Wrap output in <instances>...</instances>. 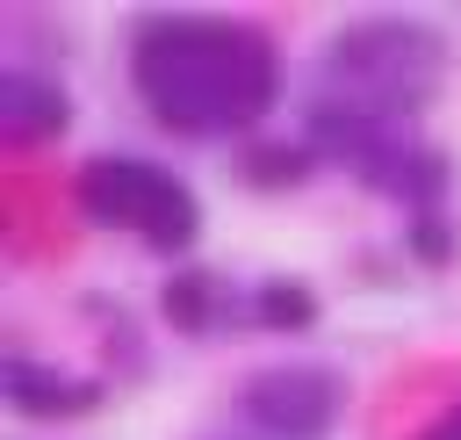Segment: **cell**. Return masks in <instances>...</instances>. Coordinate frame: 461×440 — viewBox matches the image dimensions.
Instances as JSON below:
<instances>
[{
	"label": "cell",
	"instance_id": "cell-1",
	"mask_svg": "<svg viewBox=\"0 0 461 440\" xmlns=\"http://www.w3.org/2000/svg\"><path fill=\"white\" fill-rule=\"evenodd\" d=\"M281 50L230 14H151L130 36V87L173 137H238L281 101Z\"/></svg>",
	"mask_w": 461,
	"mask_h": 440
},
{
	"label": "cell",
	"instance_id": "cell-2",
	"mask_svg": "<svg viewBox=\"0 0 461 440\" xmlns=\"http://www.w3.org/2000/svg\"><path fill=\"white\" fill-rule=\"evenodd\" d=\"M447 65H454V50H447L439 29H425L411 14H367V22H346L324 43V65H317L324 87H317V101L411 123L418 108L439 101Z\"/></svg>",
	"mask_w": 461,
	"mask_h": 440
},
{
	"label": "cell",
	"instance_id": "cell-3",
	"mask_svg": "<svg viewBox=\"0 0 461 440\" xmlns=\"http://www.w3.org/2000/svg\"><path fill=\"white\" fill-rule=\"evenodd\" d=\"M303 144L331 166H346L360 188H375L382 202L411 209L418 216H447V188H454V166L447 151H432L425 137H411V123H389V115H367V108H339V101H317L310 94V123H303Z\"/></svg>",
	"mask_w": 461,
	"mask_h": 440
},
{
	"label": "cell",
	"instance_id": "cell-4",
	"mask_svg": "<svg viewBox=\"0 0 461 440\" xmlns=\"http://www.w3.org/2000/svg\"><path fill=\"white\" fill-rule=\"evenodd\" d=\"M72 195H79V209H86L94 224H108V231H122V238H137V245H151V252H166V260H180V252L202 238V202H194V188H187L180 173H166L158 159H137V151H101V159H86L79 180H72Z\"/></svg>",
	"mask_w": 461,
	"mask_h": 440
},
{
	"label": "cell",
	"instance_id": "cell-5",
	"mask_svg": "<svg viewBox=\"0 0 461 440\" xmlns=\"http://www.w3.org/2000/svg\"><path fill=\"white\" fill-rule=\"evenodd\" d=\"M339 411H346V375L324 361H281L238 390V418L274 440H317Z\"/></svg>",
	"mask_w": 461,
	"mask_h": 440
},
{
	"label": "cell",
	"instance_id": "cell-6",
	"mask_svg": "<svg viewBox=\"0 0 461 440\" xmlns=\"http://www.w3.org/2000/svg\"><path fill=\"white\" fill-rule=\"evenodd\" d=\"M158 310H166L173 332H187V339H216L223 325H238V310H252V296H238L216 267L180 260V267L166 274V289H158Z\"/></svg>",
	"mask_w": 461,
	"mask_h": 440
},
{
	"label": "cell",
	"instance_id": "cell-7",
	"mask_svg": "<svg viewBox=\"0 0 461 440\" xmlns=\"http://www.w3.org/2000/svg\"><path fill=\"white\" fill-rule=\"evenodd\" d=\"M0 382H7V404L22 418H86V411H101V382H86L58 361H36V353H7Z\"/></svg>",
	"mask_w": 461,
	"mask_h": 440
},
{
	"label": "cell",
	"instance_id": "cell-8",
	"mask_svg": "<svg viewBox=\"0 0 461 440\" xmlns=\"http://www.w3.org/2000/svg\"><path fill=\"white\" fill-rule=\"evenodd\" d=\"M0 115H7L14 144H50L72 123V94L58 79H43V72H7L0 79Z\"/></svg>",
	"mask_w": 461,
	"mask_h": 440
},
{
	"label": "cell",
	"instance_id": "cell-9",
	"mask_svg": "<svg viewBox=\"0 0 461 440\" xmlns=\"http://www.w3.org/2000/svg\"><path fill=\"white\" fill-rule=\"evenodd\" d=\"M252 317H259L267 332H310V325H317V289L295 281V274H274V281L252 289Z\"/></svg>",
	"mask_w": 461,
	"mask_h": 440
},
{
	"label": "cell",
	"instance_id": "cell-10",
	"mask_svg": "<svg viewBox=\"0 0 461 440\" xmlns=\"http://www.w3.org/2000/svg\"><path fill=\"white\" fill-rule=\"evenodd\" d=\"M310 166H317V151H310V144H259V137H252V144H245V159H238V173H245L252 188H267V195H274V188H295Z\"/></svg>",
	"mask_w": 461,
	"mask_h": 440
},
{
	"label": "cell",
	"instance_id": "cell-11",
	"mask_svg": "<svg viewBox=\"0 0 461 440\" xmlns=\"http://www.w3.org/2000/svg\"><path fill=\"white\" fill-rule=\"evenodd\" d=\"M411 440H461V404H447L439 418H425V426H418Z\"/></svg>",
	"mask_w": 461,
	"mask_h": 440
}]
</instances>
